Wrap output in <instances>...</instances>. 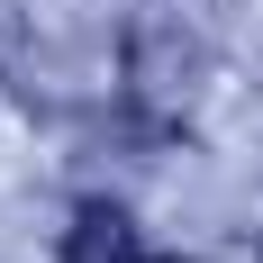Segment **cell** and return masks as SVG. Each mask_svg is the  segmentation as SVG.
I'll return each instance as SVG.
<instances>
[{
    "label": "cell",
    "instance_id": "1",
    "mask_svg": "<svg viewBox=\"0 0 263 263\" xmlns=\"http://www.w3.org/2000/svg\"><path fill=\"white\" fill-rule=\"evenodd\" d=\"M127 82H136V100L163 109V118H182L191 100H200V82H209V54H200V36H182V27H136L127 36Z\"/></svg>",
    "mask_w": 263,
    "mask_h": 263
},
{
    "label": "cell",
    "instance_id": "2",
    "mask_svg": "<svg viewBox=\"0 0 263 263\" xmlns=\"http://www.w3.org/2000/svg\"><path fill=\"white\" fill-rule=\"evenodd\" d=\"M64 263H155V254H145V227L118 200H82L73 227H64Z\"/></svg>",
    "mask_w": 263,
    "mask_h": 263
}]
</instances>
